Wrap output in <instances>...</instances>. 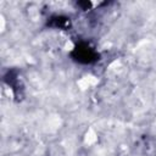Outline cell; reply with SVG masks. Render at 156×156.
Wrapping results in <instances>:
<instances>
[{
  "label": "cell",
  "instance_id": "6da1fadb",
  "mask_svg": "<svg viewBox=\"0 0 156 156\" xmlns=\"http://www.w3.org/2000/svg\"><path fill=\"white\" fill-rule=\"evenodd\" d=\"M71 56L74 61L79 63H93L96 60H99V54L87 43L77 44L72 50Z\"/></svg>",
  "mask_w": 156,
  "mask_h": 156
},
{
  "label": "cell",
  "instance_id": "7a4b0ae2",
  "mask_svg": "<svg viewBox=\"0 0 156 156\" xmlns=\"http://www.w3.org/2000/svg\"><path fill=\"white\" fill-rule=\"evenodd\" d=\"M48 24L54 27V28L65 29V28L69 27V18H67L65 16H54V17L50 18V22Z\"/></svg>",
  "mask_w": 156,
  "mask_h": 156
},
{
  "label": "cell",
  "instance_id": "3957f363",
  "mask_svg": "<svg viewBox=\"0 0 156 156\" xmlns=\"http://www.w3.org/2000/svg\"><path fill=\"white\" fill-rule=\"evenodd\" d=\"M78 5L84 6V7H89L90 6V2H88V1H85V2H78Z\"/></svg>",
  "mask_w": 156,
  "mask_h": 156
}]
</instances>
